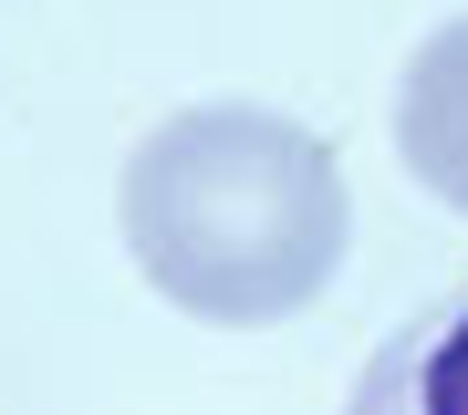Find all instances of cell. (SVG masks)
I'll list each match as a JSON object with an SVG mask.
<instances>
[{"label": "cell", "instance_id": "cell-3", "mask_svg": "<svg viewBox=\"0 0 468 415\" xmlns=\"http://www.w3.org/2000/svg\"><path fill=\"white\" fill-rule=\"evenodd\" d=\"M365 415H468V291H448L437 312H417L396 343L354 374Z\"/></svg>", "mask_w": 468, "mask_h": 415}, {"label": "cell", "instance_id": "cell-2", "mask_svg": "<svg viewBox=\"0 0 468 415\" xmlns=\"http://www.w3.org/2000/svg\"><path fill=\"white\" fill-rule=\"evenodd\" d=\"M396 146H406L427 198L468 218V21L417 42V63L396 83Z\"/></svg>", "mask_w": 468, "mask_h": 415}, {"label": "cell", "instance_id": "cell-1", "mask_svg": "<svg viewBox=\"0 0 468 415\" xmlns=\"http://www.w3.org/2000/svg\"><path fill=\"white\" fill-rule=\"evenodd\" d=\"M125 249L187 322L261 332L313 312L344 270V166L313 125L261 104H187L125 156Z\"/></svg>", "mask_w": 468, "mask_h": 415}]
</instances>
